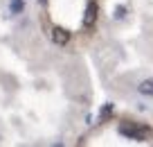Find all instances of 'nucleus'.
Here are the masks:
<instances>
[{
    "label": "nucleus",
    "mask_w": 153,
    "mask_h": 147,
    "mask_svg": "<svg viewBox=\"0 0 153 147\" xmlns=\"http://www.w3.org/2000/svg\"><path fill=\"white\" fill-rule=\"evenodd\" d=\"M120 136L131 138V140H137V142H153V129L146 127L142 122H135V120H126L117 127Z\"/></svg>",
    "instance_id": "1"
},
{
    "label": "nucleus",
    "mask_w": 153,
    "mask_h": 147,
    "mask_svg": "<svg viewBox=\"0 0 153 147\" xmlns=\"http://www.w3.org/2000/svg\"><path fill=\"white\" fill-rule=\"evenodd\" d=\"M97 14H99V5H97V0H88V5H86V14H83V27H86V29L95 27V23H97Z\"/></svg>",
    "instance_id": "2"
},
{
    "label": "nucleus",
    "mask_w": 153,
    "mask_h": 147,
    "mask_svg": "<svg viewBox=\"0 0 153 147\" xmlns=\"http://www.w3.org/2000/svg\"><path fill=\"white\" fill-rule=\"evenodd\" d=\"M52 41L56 43V45H65V43L70 41V32H68L65 27H54L52 29Z\"/></svg>",
    "instance_id": "3"
},
{
    "label": "nucleus",
    "mask_w": 153,
    "mask_h": 147,
    "mask_svg": "<svg viewBox=\"0 0 153 147\" xmlns=\"http://www.w3.org/2000/svg\"><path fill=\"white\" fill-rule=\"evenodd\" d=\"M137 90L142 95H146V97H153V77L142 79V81H140V86H137Z\"/></svg>",
    "instance_id": "4"
},
{
    "label": "nucleus",
    "mask_w": 153,
    "mask_h": 147,
    "mask_svg": "<svg viewBox=\"0 0 153 147\" xmlns=\"http://www.w3.org/2000/svg\"><path fill=\"white\" fill-rule=\"evenodd\" d=\"M25 9V0H11L9 2V11L11 14H23Z\"/></svg>",
    "instance_id": "5"
},
{
    "label": "nucleus",
    "mask_w": 153,
    "mask_h": 147,
    "mask_svg": "<svg viewBox=\"0 0 153 147\" xmlns=\"http://www.w3.org/2000/svg\"><path fill=\"white\" fill-rule=\"evenodd\" d=\"M113 111H115V106L110 104V102H108V104H104V106H101V113H99V120H101V122L108 120L110 115H113Z\"/></svg>",
    "instance_id": "6"
},
{
    "label": "nucleus",
    "mask_w": 153,
    "mask_h": 147,
    "mask_svg": "<svg viewBox=\"0 0 153 147\" xmlns=\"http://www.w3.org/2000/svg\"><path fill=\"white\" fill-rule=\"evenodd\" d=\"M126 11H128V7H126V5H117V7H115L113 18H115V20H124V18H126Z\"/></svg>",
    "instance_id": "7"
},
{
    "label": "nucleus",
    "mask_w": 153,
    "mask_h": 147,
    "mask_svg": "<svg viewBox=\"0 0 153 147\" xmlns=\"http://www.w3.org/2000/svg\"><path fill=\"white\" fill-rule=\"evenodd\" d=\"M38 2H41V5H48V0H38Z\"/></svg>",
    "instance_id": "8"
}]
</instances>
